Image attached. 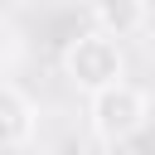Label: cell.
Here are the masks:
<instances>
[{
  "label": "cell",
  "instance_id": "6da1fadb",
  "mask_svg": "<svg viewBox=\"0 0 155 155\" xmlns=\"http://www.w3.org/2000/svg\"><path fill=\"white\" fill-rule=\"evenodd\" d=\"M63 78H68L78 92L97 97V92L126 82V53H121L116 39H107V34H97V29H82V34L68 39V48H63Z\"/></svg>",
  "mask_w": 155,
  "mask_h": 155
},
{
  "label": "cell",
  "instance_id": "7a4b0ae2",
  "mask_svg": "<svg viewBox=\"0 0 155 155\" xmlns=\"http://www.w3.org/2000/svg\"><path fill=\"white\" fill-rule=\"evenodd\" d=\"M145 121H150V102H145V92L131 87V82H116V87L87 97V126H92V136H102V140H111V145L140 136Z\"/></svg>",
  "mask_w": 155,
  "mask_h": 155
},
{
  "label": "cell",
  "instance_id": "3957f363",
  "mask_svg": "<svg viewBox=\"0 0 155 155\" xmlns=\"http://www.w3.org/2000/svg\"><path fill=\"white\" fill-rule=\"evenodd\" d=\"M39 131V111L34 102L15 87V82H0V150H19L29 145Z\"/></svg>",
  "mask_w": 155,
  "mask_h": 155
},
{
  "label": "cell",
  "instance_id": "277c9868",
  "mask_svg": "<svg viewBox=\"0 0 155 155\" xmlns=\"http://www.w3.org/2000/svg\"><path fill=\"white\" fill-rule=\"evenodd\" d=\"M92 29L121 44V39L145 29V5H136V0H102V5H92Z\"/></svg>",
  "mask_w": 155,
  "mask_h": 155
},
{
  "label": "cell",
  "instance_id": "5b68a950",
  "mask_svg": "<svg viewBox=\"0 0 155 155\" xmlns=\"http://www.w3.org/2000/svg\"><path fill=\"white\" fill-rule=\"evenodd\" d=\"M140 39L155 48V5H145V29H140Z\"/></svg>",
  "mask_w": 155,
  "mask_h": 155
}]
</instances>
